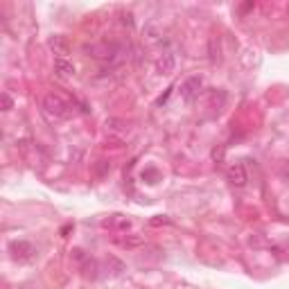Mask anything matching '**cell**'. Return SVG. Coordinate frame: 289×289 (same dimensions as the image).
Wrapping results in <instances>:
<instances>
[{
    "instance_id": "obj_9",
    "label": "cell",
    "mask_w": 289,
    "mask_h": 289,
    "mask_svg": "<svg viewBox=\"0 0 289 289\" xmlns=\"http://www.w3.org/2000/svg\"><path fill=\"white\" fill-rule=\"evenodd\" d=\"M54 70H57L59 77H72V75L77 72V68H75V64L68 61V59H54Z\"/></svg>"
},
{
    "instance_id": "obj_2",
    "label": "cell",
    "mask_w": 289,
    "mask_h": 289,
    "mask_svg": "<svg viewBox=\"0 0 289 289\" xmlns=\"http://www.w3.org/2000/svg\"><path fill=\"white\" fill-rule=\"evenodd\" d=\"M84 52H88V57H95V59H115V54H122V48L118 43L102 41V43H86Z\"/></svg>"
},
{
    "instance_id": "obj_12",
    "label": "cell",
    "mask_w": 289,
    "mask_h": 289,
    "mask_svg": "<svg viewBox=\"0 0 289 289\" xmlns=\"http://www.w3.org/2000/svg\"><path fill=\"white\" fill-rule=\"evenodd\" d=\"M106 226H115V228H120V230H127L129 226H131V222L127 219V217H122V215H113L109 222H106Z\"/></svg>"
},
{
    "instance_id": "obj_5",
    "label": "cell",
    "mask_w": 289,
    "mask_h": 289,
    "mask_svg": "<svg viewBox=\"0 0 289 289\" xmlns=\"http://www.w3.org/2000/svg\"><path fill=\"white\" fill-rule=\"evenodd\" d=\"M226 177H228L230 185H235V188H244L246 181H249V174H246V170H244V165H240V163L230 165L228 172H226Z\"/></svg>"
},
{
    "instance_id": "obj_11",
    "label": "cell",
    "mask_w": 289,
    "mask_h": 289,
    "mask_svg": "<svg viewBox=\"0 0 289 289\" xmlns=\"http://www.w3.org/2000/svg\"><path fill=\"white\" fill-rule=\"evenodd\" d=\"M120 244L127 246V249H138V246H143L144 244V237L143 235H127V237L120 240Z\"/></svg>"
},
{
    "instance_id": "obj_10",
    "label": "cell",
    "mask_w": 289,
    "mask_h": 289,
    "mask_svg": "<svg viewBox=\"0 0 289 289\" xmlns=\"http://www.w3.org/2000/svg\"><path fill=\"white\" fill-rule=\"evenodd\" d=\"M208 54H210L212 64L222 61V46H219V39H217V36H212L210 43H208Z\"/></svg>"
},
{
    "instance_id": "obj_7",
    "label": "cell",
    "mask_w": 289,
    "mask_h": 289,
    "mask_svg": "<svg viewBox=\"0 0 289 289\" xmlns=\"http://www.w3.org/2000/svg\"><path fill=\"white\" fill-rule=\"evenodd\" d=\"M48 48L57 54V59H66V54L70 52V43H68L66 36H52L48 41Z\"/></svg>"
},
{
    "instance_id": "obj_8",
    "label": "cell",
    "mask_w": 289,
    "mask_h": 289,
    "mask_svg": "<svg viewBox=\"0 0 289 289\" xmlns=\"http://www.w3.org/2000/svg\"><path fill=\"white\" fill-rule=\"evenodd\" d=\"M106 131L109 133H115V136H125L127 131H129V125H127L125 120H118V118H109L104 122Z\"/></svg>"
},
{
    "instance_id": "obj_4",
    "label": "cell",
    "mask_w": 289,
    "mask_h": 289,
    "mask_svg": "<svg viewBox=\"0 0 289 289\" xmlns=\"http://www.w3.org/2000/svg\"><path fill=\"white\" fill-rule=\"evenodd\" d=\"M9 251H12L14 260H20V262H25V260H32L34 257V246L30 242H25V240H18V242H12L9 244Z\"/></svg>"
},
{
    "instance_id": "obj_14",
    "label": "cell",
    "mask_w": 289,
    "mask_h": 289,
    "mask_svg": "<svg viewBox=\"0 0 289 289\" xmlns=\"http://www.w3.org/2000/svg\"><path fill=\"white\" fill-rule=\"evenodd\" d=\"M14 109V99L9 97V93H2V111H12Z\"/></svg>"
},
{
    "instance_id": "obj_1",
    "label": "cell",
    "mask_w": 289,
    "mask_h": 289,
    "mask_svg": "<svg viewBox=\"0 0 289 289\" xmlns=\"http://www.w3.org/2000/svg\"><path fill=\"white\" fill-rule=\"evenodd\" d=\"M43 111H46V115L50 120H64L70 115V104H68L64 97L50 93V95L43 97Z\"/></svg>"
},
{
    "instance_id": "obj_13",
    "label": "cell",
    "mask_w": 289,
    "mask_h": 289,
    "mask_svg": "<svg viewBox=\"0 0 289 289\" xmlns=\"http://www.w3.org/2000/svg\"><path fill=\"white\" fill-rule=\"evenodd\" d=\"M167 224H172V219L165 215H156L154 219H149V226H167Z\"/></svg>"
},
{
    "instance_id": "obj_15",
    "label": "cell",
    "mask_w": 289,
    "mask_h": 289,
    "mask_svg": "<svg viewBox=\"0 0 289 289\" xmlns=\"http://www.w3.org/2000/svg\"><path fill=\"white\" fill-rule=\"evenodd\" d=\"M122 25H127V27H133V16L129 12L127 14H122Z\"/></svg>"
},
{
    "instance_id": "obj_6",
    "label": "cell",
    "mask_w": 289,
    "mask_h": 289,
    "mask_svg": "<svg viewBox=\"0 0 289 289\" xmlns=\"http://www.w3.org/2000/svg\"><path fill=\"white\" fill-rule=\"evenodd\" d=\"M156 68H158L161 75H172V72L177 70V54L172 52V50L163 52L161 54V59H158V64H156Z\"/></svg>"
},
{
    "instance_id": "obj_3",
    "label": "cell",
    "mask_w": 289,
    "mask_h": 289,
    "mask_svg": "<svg viewBox=\"0 0 289 289\" xmlns=\"http://www.w3.org/2000/svg\"><path fill=\"white\" fill-rule=\"evenodd\" d=\"M201 86H204V79L199 77V75L188 77L183 84H181V97H183L185 102H194V99L199 97V93H201Z\"/></svg>"
}]
</instances>
